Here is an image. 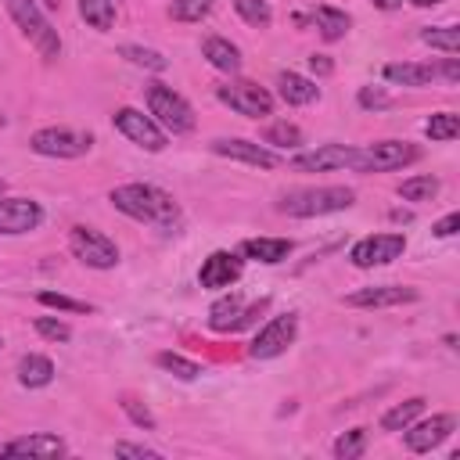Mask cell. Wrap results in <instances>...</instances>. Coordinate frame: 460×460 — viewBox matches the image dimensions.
<instances>
[{
	"mask_svg": "<svg viewBox=\"0 0 460 460\" xmlns=\"http://www.w3.org/2000/svg\"><path fill=\"white\" fill-rule=\"evenodd\" d=\"M216 97H219L230 111H237V115H244V119H262V115L273 111V93H270L266 86L252 83V79H230V83H223V86L216 90Z\"/></svg>",
	"mask_w": 460,
	"mask_h": 460,
	"instance_id": "obj_8",
	"label": "cell"
},
{
	"mask_svg": "<svg viewBox=\"0 0 460 460\" xmlns=\"http://www.w3.org/2000/svg\"><path fill=\"white\" fill-rule=\"evenodd\" d=\"M241 270H244V266H241V255L219 248V252H212V255L201 262V270H198V284L208 288V291H223V288H230V284L241 277Z\"/></svg>",
	"mask_w": 460,
	"mask_h": 460,
	"instance_id": "obj_17",
	"label": "cell"
},
{
	"mask_svg": "<svg viewBox=\"0 0 460 460\" xmlns=\"http://www.w3.org/2000/svg\"><path fill=\"white\" fill-rule=\"evenodd\" d=\"M363 449H367V428H352V431H341L338 438H334V456L338 460H356V456H363Z\"/></svg>",
	"mask_w": 460,
	"mask_h": 460,
	"instance_id": "obj_31",
	"label": "cell"
},
{
	"mask_svg": "<svg viewBox=\"0 0 460 460\" xmlns=\"http://www.w3.org/2000/svg\"><path fill=\"white\" fill-rule=\"evenodd\" d=\"M68 248H72V255H75L83 266H90V270H111V266H119V248H115V241H111L108 234L93 230V226H72V230H68Z\"/></svg>",
	"mask_w": 460,
	"mask_h": 460,
	"instance_id": "obj_7",
	"label": "cell"
},
{
	"mask_svg": "<svg viewBox=\"0 0 460 460\" xmlns=\"http://www.w3.org/2000/svg\"><path fill=\"white\" fill-rule=\"evenodd\" d=\"M420 413H424V399L413 395V399H406V402H395V406L381 417V428H385V431H402V428L413 424Z\"/></svg>",
	"mask_w": 460,
	"mask_h": 460,
	"instance_id": "obj_26",
	"label": "cell"
},
{
	"mask_svg": "<svg viewBox=\"0 0 460 460\" xmlns=\"http://www.w3.org/2000/svg\"><path fill=\"white\" fill-rule=\"evenodd\" d=\"M234 11H237L248 25H255V29H266V25L273 22V7H270L266 0H234Z\"/></svg>",
	"mask_w": 460,
	"mask_h": 460,
	"instance_id": "obj_34",
	"label": "cell"
},
{
	"mask_svg": "<svg viewBox=\"0 0 460 460\" xmlns=\"http://www.w3.org/2000/svg\"><path fill=\"white\" fill-rule=\"evenodd\" d=\"M262 309H266V298L244 305V298L230 291V295H223L219 302H212V309H208V327H212V331H241V327H248Z\"/></svg>",
	"mask_w": 460,
	"mask_h": 460,
	"instance_id": "obj_13",
	"label": "cell"
},
{
	"mask_svg": "<svg viewBox=\"0 0 460 460\" xmlns=\"http://www.w3.org/2000/svg\"><path fill=\"white\" fill-rule=\"evenodd\" d=\"M18 381L25 388H43V385L54 381V363L47 356H40V352H25L18 359Z\"/></svg>",
	"mask_w": 460,
	"mask_h": 460,
	"instance_id": "obj_24",
	"label": "cell"
},
{
	"mask_svg": "<svg viewBox=\"0 0 460 460\" xmlns=\"http://www.w3.org/2000/svg\"><path fill=\"white\" fill-rule=\"evenodd\" d=\"M115 456H137V460H158L162 453L151 446H137V442H115Z\"/></svg>",
	"mask_w": 460,
	"mask_h": 460,
	"instance_id": "obj_41",
	"label": "cell"
},
{
	"mask_svg": "<svg viewBox=\"0 0 460 460\" xmlns=\"http://www.w3.org/2000/svg\"><path fill=\"white\" fill-rule=\"evenodd\" d=\"M356 101H359V108H367V111H381V108L392 104V97H388L381 86H359Z\"/></svg>",
	"mask_w": 460,
	"mask_h": 460,
	"instance_id": "obj_40",
	"label": "cell"
},
{
	"mask_svg": "<svg viewBox=\"0 0 460 460\" xmlns=\"http://www.w3.org/2000/svg\"><path fill=\"white\" fill-rule=\"evenodd\" d=\"M402 302H417V288L374 284V288H359V291L345 295V305H356V309H385V305H402Z\"/></svg>",
	"mask_w": 460,
	"mask_h": 460,
	"instance_id": "obj_18",
	"label": "cell"
},
{
	"mask_svg": "<svg viewBox=\"0 0 460 460\" xmlns=\"http://www.w3.org/2000/svg\"><path fill=\"white\" fill-rule=\"evenodd\" d=\"M111 122H115V129L126 137V140H133L137 147H144V151H165V144H169V137H165V129L151 119V115H144V111H137V108H119L115 115H111Z\"/></svg>",
	"mask_w": 460,
	"mask_h": 460,
	"instance_id": "obj_9",
	"label": "cell"
},
{
	"mask_svg": "<svg viewBox=\"0 0 460 460\" xmlns=\"http://www.w3.org/2000/svg\"><path fill=\"white\" fill-rule=\"evenodd\" d=\"M277 93H280L288 104H313V101L320 97V86H316L309 75L280 72V75H277Z\"/></svg>",
	"mask_w": 460,
	"mask_h": 460,
	"instance_id": "obj_22",
	"label": "cell"
},
{
	"mask_svg": "<svg viewBox=\"0 0 460 460\" xmlns=\"http://www.w3.org/2000/svg\"><path fill=\"white\" fill-rule=\"evenodd\" d=\"M410 4H413V7H435L438 0H410Z\"/></svg>",
	"mask_w": 460,
	"mask_h": 460,
	"instance_id": "obj_46",
	"label": "cell"
},
{
	"mask_svg": "<svg viewBox=\"0 0 460 460\" xmlns=\"http://www.w3.org/2000/svg\"><path fill=\"white\" fill-rule=\"evenodd\" d=\"M385 79L395 86H428L431 79H438V65L431 61H395L385 65Z\"/></svg>",
	"mask_w": 460,
	"mask_h": 460,
	"instance_id": "obj_20",
	"label": "cell"
},
{
	"mask_svg": "<svg viewBox=\"0 0 460 460\" xmlns=\"http://www.w3.org/2000/svg\"><path fill=\"white\" fill-rule=\"evenodd\" d=\"M122 410H126V417L137 424V428H144V431H155V413L144 406V402H137V399H122Z\"/></svg>",
	"mask_w": 460,
	"mask_h": 460,
	"instance_id": "obj_39",
	"label": "cell"
},
{
	"mask_svg": "<svg viewBox=\"0 0 460 460\" xmlns=\"http://www.w3.org/2000/svg\"><path fill=\"white\" fill-rule=\"evenodd\" d=\"M456 428V417L453 413H435L428 420H417V424H406V449L410 453H431L435 446H442Z\"/></svg>",
	"mask_w": 460,
	"mask_h": 460,
	"instance_id": "obj_15",
	"label": "cell"
},
{
	"mask_svg": "<svg viewBox=\"0 0 460 460\" xmlns=\"http://www.w3.org/2000/svg\"><path fill=\"white\" fill-rule=\"evenodd\" d=\"M374 7H381V11H395V7H402V0H370Z\"/></svg>",
	"mask_w": 460,
	"mask_h": 460,
	"instance_id": "obj_45",
	"label": "cell"
},
{
	"mask_svg": "<svg viewBox=\"0 0 460 460\" xmlns=\"http://www.w3.org/2000/svg\"><path fill=\"white\" fill-rule=\"evenodd\" d=\"M420 40L435 50H446V54H456L460 50V29L456 25H428L420 32Z\"/></svg>",
	"mask_w": 460,
	"mask_h": 460,
	"instance_id": "obj_30",
	"label": "cell"
},
{
	"mask_svg": "<svg viewBox=\"0 0 460 460\" xmlns=\"http://www.w3.org/2000/svg\"><path fill=\"white\" fill-rule=\"evenodd\" d=\"M212 4H216V0H172L169 14H172L176 22H201V18L212 11Z\"/></svg>",
	"mask_w": 460,
	"mask_h": 460,
	"instance_id": "obj_36",
	"label": "cell"
},
{
	"mask_svg": "<svg viewBox=\"0 0 460 460\" xmlns=\"http://www.w3.org/2000/svg\"><path fill=\"white\" fill-rule=\"evenodd\" d=\"M262 144H270V147H298L302 144V129L295 122H273L262 133Z\"/></svg>",
	"mask_w": 460,
	"mask_h": 460,
	"instance_id": "obj_35",
	"label": "cell"
},
{
	"mask_svg": "<svg viewBox=\"0 0 460 460\" xmlns=\"http://www.w3.org/2000/svg\"><path fill=\"white\" fill-rule=\"evenodd\" d=\"M356 190L352 187H302L280 198V212L295 216V219H313V216H331V212H345L352 208Z\"/></svg>",
	"mask_w": 460,
	"mask_h": 460,
	"instance_id": "obj_2",
	"label": "cell"
},
{
	"mask_svg": "<svg viewBox=\"0 0 460 460\" xmlns=\"http://www.w3.org/2000/svg\"><path fill=\"white\" fill-rule=\"evenodd\" d=\"M241 252H244L248 259L262 262V266H277V262H284V259L291 255V241H288V237H248V241L241 244Z\"/></svg>",
	"mask_w": 460,
	"mask_h": 460,
	"instance_id": "obj_21",
	"label": "cell"
},
{
	"mask_svg": "<svg viewBox=\"0 0 460 460\" xmlns=\"http://www.w3.org/2000/svg\"><path fill=\"white\" fill-rule=\"evenodd\" d=\"M155 363H158L165 374L180 377V381H198V377H201V363H194V359H187V356H180V352H158Z\"/></svg>",
	"mask_w": 460,
	"mask_h": 460,
	"instance_id": "obj_29",
	"label": "cell"
},
{
	"mask_svg": "<svg viewBox=\"0 0 460 460\" xmlns=\"http://www.w3.org/2000/svg\"><path fill=\"white\" fill-rule=\"evenodd\" d=\"M417 158H420V147L410 140H374V144L356 147L352 169L356 172H388V169H402Z\"/></svg>",
	"mask_w": 460,
	"mask_h": 460,
	"instance_id": "obj_5",
	"label": "cell"
},
{
	"mask_svg": "<svg viewBox=\"0 0 460 460\" xmlns=\"http://www.w3.org/2000/svg\"><path fill=\"white\" fill-rule=\"evenodd\" d=\"M79 14L86 25H93L97 32H108L115 25V0H79Z\"/></svg>",
	"mask_w": 460,
	"mask_h": 460,
	"instance_id": "obj_27",
	"label": "cell"
},
{
	"mask_svg": "<svg viewBox=\"0 0 460 460\" xmlns=\"http://www.w3.org/2000/svg\"><path fill=\"white\" fill-rule=\"evenodd\" d=\"M0 349H4V338H0Z\"/></svg>",
	"mask_w": 460,
	"mask_h": 460,
	"instance_id": "obj_48",
	"label": "cell"
},
{
	"mask_svg": "<svg viewBox=\"0 0 460 460\" xmlns=\"http://www.w3.org/2000/svg\"><path fill=\"white\" fill-rule=\"evenodd\" d=\"M201 54H205V61L212 65V68H219V72H237L241 68V50L226 40V36H208L205 43H201Z\"/></svg>",
	"mask_w": 460,
	"mask_h": 460,
	"instance_id": "obj_23",
	"label": "cell"
},
{
	"mask_svg": "<svg viewBox=\"0 0 460 460\" xmlns=\"http://www.w3.org/2000/svg\"><path fill=\"white\" fill-rule=\"evenodd\" d=\"M4 4H7V14L14 18V25L22 29V36L40 50V58L54 61L61 54V40H58V29L40 11V4L36 0H4Z\"/></svg>",
	"mask_w": 460,
	"mask_h": 460,
	"instance_id": "obj_3",
	"label": "cell"
},
{
	"mask_svg": "<svg viewBox=\"0 0 460 460\" xmlns=\"http://www.w3.org/2000/svg\"><path fill=\"white\" fill-rule=\"evenodd\" d=\"M438 75H442V79H446L449 86H456V83H460V61H456L453 54H449V58H446V61L438 65Z\"/></svg>",
	"mask_w": 460,
	"mask_h": 460,
	"instance_id": "obj_43",
	"label": "cell"
},
{
	"mask_svg": "<svg viewBox=\"0 0 460 460\" xmlns=\"http://www.w3.org/2000/svg\"><path fill=\"white\" fill-rule=\"evenodd\" d=\"M402 252H406V237L402 234H370V237H359L349 248V262L359 266V270H374V266L395 262Z\"/></svg>",
	"mask_w": 460,
	"mask_h": 460,
	"instance_id": "obj_10",
	"label": "cell"
},
{
	"mask_svg": "<svg viewBox=\"0 0 460 460\" xmlns=\"http://www.w3.org/2000/svg\"><path fill=\"white\" fill-rule=\"evenodd\" d=\"M0 194H4V180H0Z\"/></svg>",
	"mask_w": 460,
	"mask_h": 460,
	"instance_id": "obj_47",
	"label": "cell"
},
{
	"mask_svg": "<svg viewBox=\"0 0 460 460\" xmlns=\"http://www.w3.org/2000/svg\"><path fill=\"white\" fill-rule=\"evenodd\" d=\"M295 334H298V316L295 313H280V316H273L255 334V341L248 345V356L252 359H277L280 352H288V345L295 341Z\"/></svg>",
	"mask_w": 460,
	"mask_h": 460,
	"instance_id": "obj_11",
	"label": "cell"
},
{
	"mask_svg": "<svg viewBox=\"0 0 460 460\" xmlns=\"http://www.w3.org/2000/svg\"><path fill=\"white\" fill-rule=\"evenodd\" d=\"M68 446L50 435V431H40V435H22L14 442H4L0 446V456H61Z\"/></svg>",
	"mask_w": 460,
	"mask_h": 460,
	"instance_id": "obj_19",
	"label": "cell"
},
{
	"mask_svg": "<svg viewBox=\"0 0 460 460\" xmlns=\"http://www.w3.org/2000/svg\"><path fill=\"white\" fill-rule=\"evenodd\" d=\"M313 22H316V29H320L323 40H341L349 32V25H352V18L345 11H338V7H316L313 11Z\"/></svg>",
	"mask_w": 460,
	"mask_h": 460,
	"instance_id": "obj_25",
	"label": "cell"
},
{
	"mask_svg": "<svg viewBox=\"0 0 460 460\" xmlns=\"http://www.w3.org/2000/svg\"><path fill=\"white\" fill-rule=\"evenodd\" d=\"M456 230H460V212H449V216H442V219L431 226L435 237H453Z\"/></svg>",
	"mask_w": 460,
	"mask_h": 460,
	"instance_id": "obj_42",
	"label": "cell"
},
{
	"mask_svg": "<svg viewBox=\"0 0 460 460\" xmlns=\"http://www.w3.org/2000/svg\"><path fill=\"white\" fill-rule=\"evenodd\" d=\"M309 68H313L316 75H331V72H334V65H331L327 54H309Z\"/></svg>",
	"mask_w": 460,
	"mask_h": 460,
	"instance_id": "obj_44",
	"label": "cell"
},
{
	"mask_svg": "<svg viewBox=\"0 0 460 460\" xmlns=\"http://www.w3.org/2000/svg\"><path fill=\"white\" fill-rule=\"evenodd\" d=\"M111 205L119 212H126L129 219L140 223H155V226H176L180 223V205L169 190L155 187V183H122L111 194Z\"/></svg>",
	"mask_w": 460,
	"mask_h": 460,
	"instance_id": "obj_1",
	"label": "cell"
},
{
	"mask_svg": "<svg viewBox=\"0 0 460 460\" xmlns=\"http://www.w3.org/2000/svg\"><path fill=\"white\" fill-rule=\"evenodd\" d=\"M119 54H122L129 65L147 68V72H165V68H169V58H165V54H158V50H151V47H140V43H122Z\"/></svg>",
	"mask_w": 460,
	"mask_h": 460,
	"instance_id": "obj_28",
	"label": "cell"
},
{
	"mask_svg": "<svg viewBox=\"0 0 460 460\" xmlns=\"http://www.w3.org/2000/svg\"><path fill=\"white\" fill-rule=\"evenodd\" d=\"M40 302H43V305H50V309H61V313H90V305H86V302L68 298V295H61V291H40Z\"/></svg>",
	"mask_w": 460,
	"mask_h": 460,
	"instance_id": "obj_38",
	"label": "cell"
},
{
	"mask_svg": "<svg viewBox=\"0 0 460 460\" xmlns=\"http://www.w3.org/2000/svg\"><path fill=\"white\" fill-rule=\"evenodd\" d=\"M212 151L223 155V158H230V162L255 165V169H273V165H280V155H277V151H270V147L259 144V140H244V137H219V140H212Z\"/></svg>",
	"mask_w": 460,
	"mask_h": 460,
	"instance_id": "obj_14",
	"label": "cell"
},
{
	"mask_svg": "<svg viewBox=\"0 0 460 460\" xmlns=\"http://www.w3.org/2000/svg\"><path fill=\"white\" fill-rule=\"evenodd\" d=\"M36 334L40 338H47V341H68L72 338V327L65 323V320H58V316H36Z\"/></svg>",
	"mask_w": 460,
	"mask_h": 460,
	"instance_id": "obj_37",
	"label": "cell"
},
{
	"mask_svg": "<svg viewBox=\"0 0 460 460\" xmlns=\"http://www.w3.org/2000/svg\"><path fill=\"white\" fill-rule=\"evenodd\" d=\"M435 194H438L435 176H410L399 183V198H406V201H431Z\"/></svg>",
	"mask_w": 460,
	"mask_h": 460,
	"instance_id": "obj_32",
	"label": "cell"
},
{
	"mask_svg": "<svg viewBox=\"0 0 460 460\" xmlns=\"http://www.w3.org/2000/svg\"><path fill=\"white\" fill-rule=\"evenodd\" d=\"M424 133H428L431 140H453V137L460 133V115H453V111H435V115L424 122Z\"/></svg>",
	"mask_w": 460,
	"mask_h": 460,
	"instance_id": "obj_33",
	"label": "cell"
},
{
	"mask_svg": "<svg viewBox=\"0 0 460 460\" xmlns=\"http://www.w3.org/2000/svg\"><path fill=\"white\" fill-rule=\"evenodd\" d=\"M147 111H151V119L165 129V133H190L194 129V108L187 104V97H180L172 86H165V83H151L147 86Z\"/></svg>",
	"mask_w": 460,
	"mask_h": 460,
	"instance_id": "obj_4",
	"label": "cell"
},
{
	"mask_svg": "<svg viewBox=\"0 0 460 460\" xmlns=\"http://www.w3.org/2000/svg\"><path fill=\"white\" fill-rule=\"evenodd\" d=\"M352 158H356L352 144H320L316 151H298L291 165L302 172H331V169H352Z\"/></svg>",
	"mask_w": 460,
	"mask_h": 460,
	"instance_id": "obj_16",
	"label": "cell"
},
{
	"mask_svg": "<svg viewBox=\"0 0 460 460\" xmlns=\"http://www.w3.org/2000/svg\"><path fill=\"white\" fill-rule=\"evenodd\" d=\"M29 147L43 158H79L93 147V133L72 129V126H47L29 137Z\"/></svg>",
	"mask_w": 460,
	"mask_h": 460,
	"instance_id": "obj_6",
	"label": "cell"
},
{
	"mask_svg": "<svg viewBox=\"0 0 460 460\" xmlns=\"http://www.w3.org/2000/svg\"><path fill=\"white\" fill-rule=\"evenodd\" d=\"M43 223V208L32 198L22 194H0V234H32Z\"/></svg>",
	"mask_w": 460,
	"mask_h": 460,
	"instance_id": "obj_12",
	"label": "cell"
}]
</instances>
